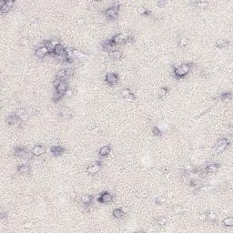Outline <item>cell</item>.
<instances>
[{"instance_id":"44","label":"cell","mask_w":233,"mask_h":233,"mask_svg":"<svg viewBox=\"0 0 233 233\" xmlns=\"http://www.w3.org/2000/svg\"><path fill=\"white\" fill-rule=\"evenodd\" d=\"M78 24L80 25V26H82V25L84 24V19H83V18H78Z\"/></svg>"},{"instance_id":"36","label":"cell","mask_w":233,"mask_h":233,"mask_svg":"<svg viewBox=\"0 0 233 233\" xmlns=\"http://www.w3.org/2000/svg\"><path fill=\"white\" fill-rule=\"evenodd\" d=\"M74 69L72 68H65V73H66V76H72L74 74Z\"/></svg>"},{"instance_id":"2","label":"cell","mask_w":233,"mask_h":233,"mask_svg":"<svg viewBox=\"0 0 233 233\" xmlns=\"http://www.w3.org/2000/svg\"><path fill=\"white\" fill-rule=\"evenodd\" d=\"M190 70L189 64H183L174 70V74L178 78H182L186 76Z\"/></svg>"},{"instance_id":"22","label":"cell","mask_w":233,"mask_h":233,"mask_svg":"<svg viewBox=\"0 0 233 233\" xmlns=\"http://www.w3.org/2000/svg\"><path fill=\"white\" fill-rule=\"evenodd\" d=\"M206 217H207V219H209V220H210V221H215V220H217V219H218L217 215L215 214L214 212H209V213H207V214H206Z\"/></svg>"},{"instance_id":"20","label":"cell","mask_w":233,"mask_h":233,"mask_svg":"<svg viewBox=\"0 0 233 233\" xmlns=\"http://www.w3.org/2000/svg\"><path fill=\"white\" fill-rule=\"evenodd\" d=\"M223 225L226 227H232L233 226V219L232 218H226L222 221Z\"/></svg>"},{"instance_id":"38","label":"cell","mask_w":233,"mask_h":233,"mask_svg":"<svg viewBox=\"0 0 233 233\" xmlns=\"http://www.w3.org/2000/svg\"><path fill=\"white\" fill-rule=\"evenodd\" d=\"M173 210H174V212L177 213V214H179V213H182L183 209H182L181 206H176V207H174Z\"/></svg>"},{"instance_id":"15","label":"cell","mask_w":233,"mask_h":233,"mask_svg":"<svg viewBox=\"0 0 233 233\" xmlns=\"http://www.w3.org/2000/svg\"><path fill=\"white\" fill-rule=\"evenodd\" d=\"M219 164L212 163V164H209V165H208L205 168H206V171L207 172H211V173H213V172L218 171V170H219Z\"/></svg>"},{"instance_id":"9","label":"cell","mask_w":233,"mask_h":233,"mask_svg":"<svg viewBox=\"0 0 233 233\" xmlns=\"http://www.w3.org/2000/svg\"><path fill=\"white\" fill-rule=\"evenodd\" d=\"M50 151L53 154L54 156L57 157V156H60L66 151V149L64 147H62L61 146H53V147L50 149Z\"/></svg>"},{"instance_id":"26","label":"cell","mask_w":233,"mask_h":233,"mask_svg":"<svg viewBox=\"0 0 233 233\" xmlns=\"http://www.w3.org/2000/svg\"><path fill=\"white\" fill-rule=\"evenodd\" d=\"M228 45V41L225 39H219V41H217V47L219 48H222V47H225Z\"/></svg>"},{"instance_id":"6","label":"cell","mask_w":233,"mask_h":233,"mask_svg":"<svg viewBox=\"0 0 233 233\" xmlns=\"http://www.w3.org/2000/svg\"><path fill=\"white\" fill-rule=\"evenodd\" d=\"M48 54H49L48 49H47L45 46L37 48V50H36V52H35L36 57H38V58H43V57H45L46 56L48 55Z\"/></svg>"},{"instance_id":"29","label":"cell","mask_w":233,"mask_h":233,"mask_svg":"<svg viewBox=\"0 0 233 233\" xmlns=\"http://www.w3.org/2000/svg\"><path fill=\"white\" fill-rule=\"evenodd\" d=\"M157 225H160V226H165L166 223H167V219L164 217L158 218V219H157Z\"/></svg>"},{"instance_id":"12","label":"cell","mask_w":233,"mask_h":233,"mask_svg":"<svg viewBox=\"0 0 233 233\" xmlns=\"http://www.w3.org/2000/svg\"><path fill=\"white\" fill-rule=\"evenodd\" d=\"M65 51L66 49L65 47H64V46H62L61 44H57V46L55 47V48H54V51L53 53L55 54L56 56H61L63 55V54H65Z\"/></svg>"},{"instance_id":"7","label":"cell","mask_w":233,"mask_h":233,"mask_svg":"<svg viewBox=\"0 0 233 233\" xmlns=\"http://www.w3.org/2000/svg\"><path fill=\"white\" fill-rule=\"evenodd\" d=\"M32 154L36 157H39V156L43 155L46 152V147L42 145H38V146H35V147L32 149Z\"/></svg>"},{"instance_id":"46","label":"cell","mask_w":233,"mask_h":233,"mask_svg":"<svg viewBox=\"0 0 233 233\" xmlns=\"http://www.w3.org/2000/svg\"><path fill=\"white\" fill-rule=\"evenodd\" d=\"M6 215V212H2L1 213V215H0V219H4V217Z\"/></svg>"},{"instance_id":"45","label":"cell","mask_w":233,"mask_h":233,"mask_svg":"<svg viewBox=\"0 0 233 233\" xmlns=\"http://www.w3.org/2000/svg\"><path fill=\"white\" fill-rule=\"evenodd\" d=\"M199 219H202V220H205V219H207V217H206V214H201L200 216H199Z\"/></svg>"},{"instance_id":"30","label":"cell","mask_w":233,"mask_h":233,"mask_svg":"<svg viewBox=\"0 0 233 233\" xmlns=\"http://www.w3.org/2000/svg\"><path fill=\"white\" fill-rule=\"evenodd\" d=\"M228 147V145H219V146H216L215 147V151L217 153H219V152H222L226 147Z\"/></svg>"},{"instance_id":"27","label":"cell","mask_w":233,"mask_h":233,"mask_svg":"<svg viewBox=\"0 0 233 233\" xmlns=\"http://www.w3.org/2000/svg\"><path fill=\"white\" fill-rule=\"evenodd\" d=\"M229 141L227 139H219V140H218L216 146H219V145H228L229 146Z\"/></svg>"},{"instance_id":"37","label":"cell","mask_w":233,"mask_h":233,"mask_svg":"<svg viewBox=\"0 0 233 233\" xmlns=\"http://www.w3.org/2000/svg\"><path fill=\"white\" fill-rule=\"evenodd\" d=\"M125 98V100L128 101V102H131V101L135 100V96H134V94L131 93L130 95H129V96L126 97V98Z\"/></svg>"},{"instance_id":"8","label":"cell","mask_w":233,"mask_h":233,"mask_svg":"<svg viewBox=\"0 0 233 233\" xmlns=\"http://www.w3.org/2000/svg\"><path fill=\"white\" fill-rule=\"evenodd\" d=\"M112 199L113 196L109 192H104L98 198V201L100 203H109L110 201H112Z\"/></svg>"},{"instance_id":"34","label":"cell","mask_w":233,"mask_h":233,"mask_svg":"<svg viewBox=\"0 0 233 233\" xmlns=\"http://www.w3.org/2000/svg\"><path fill=\"white\" fill-rule=\"evenodd\" d=\"M66 77V73H65V69H61L57 73V78H59L62 79Z\"/></svg>"},{"instance_id":"28","label":"cell","mask_w":233,"mask_h":233,"mask_svg":"<svg viewBox=\"0 0 233 233\" xmlns=\"http://www.w3.org/2000/svg\"><path fill=\"white\" fill-rule=\"evenodd\" d=\"M168 91V90L167 88H160V89L158 90V95H160V98H163V97H165L167 95Z\"/></svg>"},{"instance_id":"35","label":"cell","mask_w":233,"mask_h":233,"mask_svg":"<svg viewBox=\"0 0 233 233\" xmlns=\"http://www.w3.org/2000/svg\"><path fill=\"white\" fill-rule=\"evenodd\" d=\"M152 132H153L154 135L157 136V137L161 136V131H160V129H158L157 127H154L153 129H152Z\"/></svg>"},{"instance_id":"1","label":"cell","mask_w":233,"mask_h":233,"mask_svg":"<svg viewBox=\"0 0 233 233\" xmlns=\"http://www.w3.org/2000/svg\"><path fill=\"white\" fill-rule=\"evenodd\" d=\"M15 155L17 156L20 158H23V160H31L32 157L34 156L32 154V152H29L27 149L21 147L15 149Z\"/></svg>"},{"instance_id":"4","label":"cell","mask_w":233,"mask_h":233,"mask_svg":"<svg viewBox=\"0 0 233 233\" xmlns=\"http://www.w3.org/2000/svg\"><path fill=\"white\" fill-rule=\"evenodd\" d=\"M6 122L9 125H11V126H17V127H19L22 124L23 120L19 119L16 114H14V115H11V116H8L6 118Z\"/></svg>"},{"instance_id":"13","label":"cell","mask_w":233,"mask_h":233,"mask_svg":"<svg viewBox=\"0 0 233 233\" xmlns=\"http://www.w3.org/2000/svg\"><path fill=\"white\" fill-rule=\"evenodd\" d=\"M110 150H111V147L110 146L107 145V146H104V147H102L100 149H99V156L100 157H107V156L109 155V153H110Z\"/></svg>"},{"instance_id":"31","label":"cell","mask_w":233,"mask_h":233,"mask_svg":"<svg viewBox=\"0 0 233 233\" xmlns=\"http://www.w3.org/2000/svg\"><path fill=\"white\" fill-rule=\"evenodd\" d=\"M73 55L75 57H79V58L80 57H83L85 56L81 51H79L78 49H73Z\"/></svg>"},{"instance_id":"19","label":"cell","mask_w":233,"mask_h":233,"mask_svg":"<svg viewBox=\"0 0 233 233\" xmlns=\"http://www.w3.org/2000/svg\"><path fill=\"white\" fill-rule=\"evenodd\" d=\"M92 197L90 196V195H83V196L81 197V198H80V200H81L82 203H84V204H90V203L92 202Z\"/></svg>"},{"instance_id":"24","label":"cell","mask_w":233,"mask_h":233,"mask_svg":"<svg viewBox=\"0 0 233 233\" xmlns=\"http://www.w3.org/2000/svg\"><path fill=\"white\" fill-rule=\"evenodd\" d=\"M219 98H220L223 101L228 102V101H229L231 98H232V95H231V93H224V94L221 95Z\"/></svg>"},{"instance_id":"16","label":"cell","mask_w":233,"mask_h":233,"mask_svg":"<svg viewBox=\"0 0 233 233\" xmlns=\"http://www.w3.org/2000/svg\"><path fill=\"white\" fill-rule=\"evenodd\" d=\"M112 214H113V217L114 218L120 219L124 217L125 213H124V211L120 209H113V211H112Z\"/></svg>"},{"instance_id":"39","label":"cell","mask_w":233,"mask_h":233,"mask_svg":"<svg viewBox=\"0 0 233 233\" xmlns=\"http://www.w3.org/2000/svg\"><path fill=\"white\" fill-rule=\"evenodd\" d=\"M165 202V198H161V197H158V198H157V199H156V204L157 205H162L163 203Z\"/></svg>"},{"instance_id":"21","label":"cell","mask_w":233,"mask_h":233,"mask_svg":"<svg viewBox=\"0 0 233 233\" xmlns=\"http://www.w3.org/2000/svg\"><path fill=\"white\" fill-rule=\"evenodd\" d=\"M137 11L139 15H141V16H147V15H149V11H147V8L144 7V6H139Z\"/></svg>"},{"instance_id":"41","label":"cell","mask_w":233,"mask_h":233,"mask_svg":"<svg viewBox=\"0 0 233 233\" xmlns=\"http://www.w3.org/2000/svg\"><path fill=\"white\" fill-rule=\"evenodd\" d=\"M65 95H66L67 97H68V98H70V97L73 96V90L70 89V88H68V90L66 91Z\"/></svg>"},{"instance_id":"11","label":"cell","mask_w":233,"mask_h":233,"mask_svg":"<svg viewBox=\"0 0 233 233\" xmlns=\"http://www.w3.org/2000/svg\"><path fill=\"white\" fill-rule=\"evenodd\" d=\"M101 168V166L100 164H94V165L90 166V167H88V168L87 170V172H88V174H91V175H94V174L98 173L99 170H100Z\"/></svg>"},{"instance_id":"25","label":"cell","mask_w":233,"mask_h":233,"mask_svg":"<svg viewBox=\"0 0 233 233\" xmlns=\"http://www.w3.org/2000/svg\"><path fill=\"white\" fill-rule=\"evenodd\" d=\"M178 44H179V46L181 47H185L189 44V42H188V39L186 38V37H181V38L179 39Z\"/></svg>"},{"instance_id":"43","label":"cell","mask_w":233,"mask_h":233,"mask_svg":"<svg viewBox=\"0 0 233 233\" xmlns=\"http://www.w3.org/2000/svg\"><path fill=\"white\" fill-rule=\"evenodd\" d=\"M6 4L10 8H12L13 6H14V2H13V1H6Z\"/></svg>"},{"instance_id":"40","label":"cell","mask_w":233,"mask_h":233,"mask_svg":"<svg viewBox=\"0 0 233 233\" xmlns=\"http://www.w3.org/2000/svg\"><path fill=\"white\" fill-rule=\"evenodd\" d=\"M194 170V168H193L191 165H186L184 168V171L185 172H189V171H192V170Z\"/></svg>"},{"instance_id":"5","label":"cell","mask_w":233,"mask_h":233,"mask_svg":"<svg viewBox=\"0 0 233 233\" xmlns=\"http://www.w3.org/2000/svg\"><path fill=\"white\" fill-rule=\"evenodd\" d=\"M105 80L109 86H114L116 82L119 81V77L116 76V74L115 73H108L106 75Z\"/></svg>"},{"instance_id":"3","label":"cell","mask_w":233,"mask_h":233,"mask_svg":"<svg viewBox=\"0 0 233 233\" xmlns=\"http://www.w3.org/2000/svg\"><path fill=\"white\" fill-rule=\"evenodd\" d=\"M119 6H111V7L108 8L105 11V15L109 17L110 20H115L118 17V12H119Z\"/></svg>"},{"instance_id":"23","label":"cell","mask_w":233,"mask_h":233,"mask_svg":"<svg viewBox=\"0 0 233 233\" xmlns=\"http://www.w3.org/2000/svg\"><path fill=\"white\" fill-rule=\"evenodd\" d=\"M110 56L113 58H115V59H120L121 57H122V53L119 50H116V51L110 52Z\"/></svg>"},{"instance_id":"33","label":"cell","mask_w":233,"mask_h":233,"mask_svg":"<svg viewBox=\"0 0 233 233\" xmlns=\"http://www.w3.org/2000/svg\"><path fill=\"white\" fill-rule=\"evenodd\" d=\"M120 94L122 95V97L126 98V97H128L129 95L131 94V91H130V89H129V88H124V89H122L120 91Z\"/></svg>"},{"instance_id":"32","label":"cell","mask_w":233,"mask_h":233,"mask_svg":"<svg viewBox=\"0 0 233 233\" xmlns=\"http://www.w3.org/2000/svg\"><path fill=\"white\" fill-rule=\"evenodd\" d=\"M194 4L198 7H206L208 6V2L206 1H197V2H194Z\"/></svg>"},{"instance_id":"18","label":"cell","mask_w":233,"mask_h":233,"mask_svg":"<svg viewBox=\"0 0 233 233\" xmlns=\"http://www.w3.org/2000/svg\"><path fill=\"white\" fill-rule=\"evenodd\" d=\"M17 170H18L19 173H22V174H26L30 170V167L27 164H23V165L18 166L17 168Z\"/></svg>"},{"instance_id":"10","label":"cell","mask_w":233,"mask_h":233,"mask_svg":"<svg viewBox=\"0 0 233 233\" xmlns=\"http://www.w3.org/2000/svg\"><path fill=\"white\" fill-rule=\"evenodd\" d=\"M15 114L18 116L20 119H22V120H26V119H27V118L29 116L28 114H27V109H16V112H15Z\"/></svg>"},{"instance_id":"17","label":"cell","mask_w":233,"mask_h":233,"mask_svg":"<svg viewBox=\"0 0 233 233\" xmlns=\"http://www.w3.org/2000/svg\"><path fill=\"white\" fill-rule=\"evenodd\" d=\"M10 10L11 8L6 4V1H1V3H0V12L2 14H7Z\"/></svg>"},{"instance_id":"14","label":"cell","mask_w":233,"mask_h":233,"mask_svg":"<svg viewBox=\"0 0 233 233\" xmlns=\"http://www.w3.org/2000/svg\"><path fill=\"white\" fill-rule=\"evenodd\" d=\"M60 116L64 119H71L73 116V112L69 109H63L60 111Z\"/></svg>"},{"instance_id":"42","label":"cell","mask_w":233,"mask_h":233,"mask_svg":"<svg viewBox=\"0 0 233 233\" xmlns=\"http://www.w3.org/2000/svg\"><path fill=\"white\" fill-rule=\"evenodd\" d=\"M167 4H168L167 1H160V2L157 3V6H160V7H164Z\"/></svg>"}]
</instances>
